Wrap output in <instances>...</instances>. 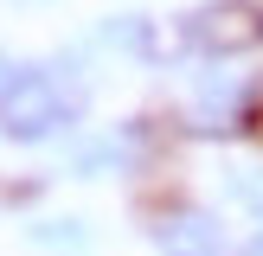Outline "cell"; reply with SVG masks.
<instances>
[{
  "label": "cell",
  "instance_id": "5b68a950",
  "mask_svg": "<svg viewBox=\"0 0 263 256\" xmlns=\"http://www.w3.org/2000/svg\"><path fill=\"white\" fill-rule=\"evenodd\" d=\"M103 45L122 51V58H161V32H154L148 13H109V26H103Z\"/></svg>",
  "mask_w": 263,
  "mask_h": 256
},
{
  "label": "cell",
  "instance_id": "8992f818",
  "mask_svg": "<svg viewBox=\"0 0 263 256\" xmlns=\"http://www.w3.org/2000/svg\"><path fill=\"white\" fill-rule=\"evenodd\" d=\"M26 237H32L39 250H64V256L90 250V224H84V218H39Z\"/></svg>",
  "mask_w": 263,
  "mask_h": 256
},
{
  "label": "cell",
  "instance_id": "3957f363",
  "mask_svg": "<svg viewBox=\"0 0 263 256\" xmlns=\"http://www.w3.org/2000/svg\"><path fill=\"white\" fill-rule=\"evenodd\" d=\"M148 243L161 256H225L231 250V230L212 205H193V199H174L148 218Z\"/></svg>",
  "mask_w": 263,
  "mask_h": 256
},
{
  "label": "cell",
  "instance_id": "277c9868",
  "mask_svg": "<svg viewBox=\"0 0 263 256\" xmlns=\"http://www.w3.org/2000/svg\"><path fill=\"white\" fill-rule=\"evenodd\" d=\"M128 166V141L122 135H90L71 147V179H109Z\"/></svg>",
  "mask_w": 263,
  "mask_h": 256
},
{
  "label": "cell",
  "instance_id": "ba28073f",
  "mask_svg": "<svg viewBox=\"0 0 263 256\" xmlns=\"http://www.w3.org/2000/svg\"><path fill=\"white\" fill-rule=\"evenodd\" d=\"M244 256H263V218L251 224V237H244Z\"/></svg>",
  "mask_w": 263,
  "mask_h": 256
},
{
  "label": "cell",
  "instance_id": "9c48e42d",
  "mask_svg": "<svg viewBox=\"0 0 263 256\" xmlns=\"http://www.w3.org/2000/svg\"><path fill=\"white\" fill-rule=\"evenodd\" d=\"M13 71H20V64H13V58H7V51H0V90H7V83H13Z\"/></svg>",
  "mask_w": 263,
  "mask_h": 256
},
{
  "label": "cell",
  "instance_id": "6da1fadb",
  "mask_svg": "<svg viewBox=\"0 0 263 256\" xmlns=\"http://www.w3.org/2000/svg\"><path fill=\"white\" fill-rule=\"evenodd\" d=\"M71 122H77V96H64V83L45 64H20L13 83L0 90V135L20 147H39V141L64 135Z\"/></svg>",
  "mask_w": 263,
  "mask_h": 256
},
{
  "label": "cell",
  "instance_id": "52a82bcc",
  "mask_svg": "<svg viewBox=\"0 0 263 256\" xmlns=\"http://www.w3.org/2000/svg\"><path fill=\"white\" fill-rule=\"evenodd\" d=\"M225 199L257 224V218H263V166H231V173H225Z\"/></svg>",
  "mask_w": 263,
  "mask_h": 256
},
{
  "label": "cell",
  "instance_id": "7a4b0ae2",
  "mask_svg": "<svg viewBox=\"0 0 263 256\" xmlns=\"http://www.w3.org/2000/svg\"><path fill=\"white\" fill-rule=\"evenodd\" d=\"M174 38L205 64H231L263 45V0H199L193 13H180Z\"/></svg>",
  "mask_w": 263,
  "mask_h": 256
}]
</instances>
